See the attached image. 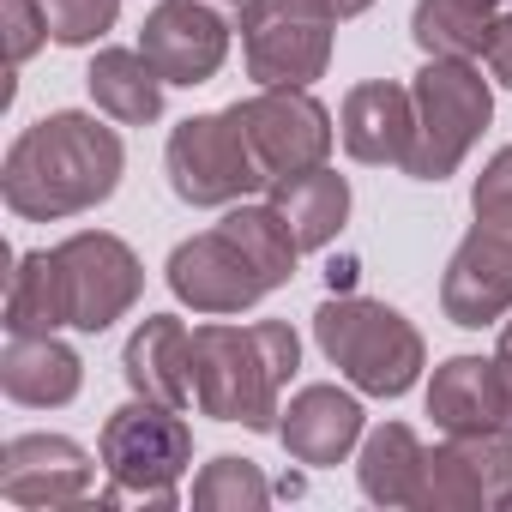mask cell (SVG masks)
Masks as SVG:
<instances>
[{"label":"cell","mask_w":512,"mask_h":512,"mask_svg":"<svg viewBox=\"0 0 512 512\" xmlns=\"http://www.w3.org/2000/svg\"><path fill=\"white\" fill-rule=\"evenodd\" d=\"M121 169H127V151L115 127L79 109H55L13 139L0 193H7V211L25 223H61V217L97 211L121 187Z\"/></svg>","instance_id":"cell-1"},{"label":"cell","mask_w":512,"mask_h":512,"mask_svg":"<svg viewBox=\"0 0 512 512\" xmlns=\"http://www.w3.org/2000/svg\"><path fill=\"white\" fill-rule=\"evenodd\" d=\"M296 368H302V338L290 320L193 326V404L217 422H241L247 434H278L284 386Z\"/></svg>","instance_id":"cell-2"},{"label":"cell","mask_w":512,"mask_h":512,"mask_svg":"<svg viewBox=\"0 0 512 512\" xmlns=\"http://www.w3.org/2000/svg\"><path fill=\"white\" fill-rule=\"evenodd\" d=\"M314 344L368 398H404L428 368L422 332L374 296H326L314 308Z\"/></svg>","instance_id":"cell-3"},{"label":"cell","mask_w":512,"mask_h":512,"mask_svg":"<svg viewBox=\"0 0 512 512\" xmlns=\"http://www.w3.org/2000/svg\"><path fill=\"white\" fill-rule=\"evenodd\" d=\"M410 97H416V145H410L404 175L410 181H446L470 157V145L482 139V127L494 115V91H488L476 61L440 55L416 73Z\"/></svg>","instance_id":"cell-4"},{"label":"cell","mask_w":512,"mask_h":512,"mask_svg":"<svg viewBox=\"0 0 512 512\" xmlns=\"http://www.w3.org/2000/svg\"><path fill=\"white\" fill-rule=\"evenodd\" d=\"M97 458H103L115 494L175 506V488H181V476L193 464V428L181 422L175 404L133 398V404L109 410V422L97 434Z\"/></svg>","instance_id":"cell-5"},{"label":"cell","mask_w":512,"mask_h":512,"mask_svg":"<svg viewBox=\"0 0 512 512\" xmlns=\"http://www.w3.org/2000/svg\"><path fill=\"white\" fill-rule=\"evenodd\" d=\"M163 169H169V187L181 205H241L247 193L272 187L235 103L211 109V115H187L163 145Z\"/></svg>","instance_id":"cell-6"},{"label":"cell","mask_w":512,"mask_h":512,"mask_svg":"<svg viewBox=\"0 0 512 512\" xmlns=\"http://www.w3.org/2000/svg\"><path fill=\"white\" fill-rule=\"evenodd\" d=\"M241 55H247V79L260 91L296 85L308 91L326 61H332V31L338 13L326 0H247L241 13Z\"/></svg>","instance_id":"cell-7"},{"label":"cell","mask_w":512,"mask_h":512,"mask_svg":"<svg viewBox=\"0 0 512 512\" xmlns=\"http://www.w3.org/2000/svg\"><path fill=\"white\" fill-rule=\"evenodd\" d=\"M49 260H55L61 314H67L73 332H109L145 290L139 253L109 229H79V235L55 241Z\"/></svg>","instance_id":"cell-8"},{"label":"cell","mask_w":512,"mask_h":512,"mask_svg":"<svg viewBox=\"0 0 512 512\" xmlns=\"http://www.w3.org/2000/svg\"><path fill=\"white\" fill-rule=\"evenodd\" d=\"M175 302H187L193 314H247L253 302H266L278 284L247 260V247L217 223L205 235H187L175 241L169 253V266H163Z\"/></svg>","instance_id":"cell-9"},{"label":"cell","mask_w":512,"mask_h":512,"mask_svg":"<svg viewBox=\"0 0 512 512\" xmlns=\"http://www.w3.org/2000/svg\"><path fill=\"white\" fill-rule=\"evenodd\" d=\"M253 151H260V169L272 181H290V175H308L332 157V115L320 97L296 91V85H278V91H253L235 103Z\"/></svg>","instance_id":"cell-10"},{"label":"cell","mask_w":512,"mask_h":512,"mask_svg":"<svg viewBox=\"0 0 512 512\" xmlns=\"http://www.w3.org/2000/svg\"><path fill=\"white\" fill-rule=\"evenodd\" d=\"M229 31L235 19L211 0H157L139 25V49L163 73V85H205L229 61Z\"/></svg>","instance_id":"cell-11"},{"label":"cell","mask_w":512,"mask_h":512,"mask_svg":"<svg viewBox=\"0 0 512 512\" xmlns=\"http://www.w3.org/2000/svg\"><path fill=\"white\" fill-rule=\"evenodd\" d=\"M91 452L67 434H13L0 446V500L43 512V506H79L91 500Z\"/></svg>","instance_id":"cell-12"},{"label":"cell","mask_w":512,"mask_h":512,"mask_svg":"<svg viewBox=\"0 0 512 512\" xmlns=\"http://www.w3.org/2000/svg\"><path fill=\"white\" fill-rule=\"evenodd\" d=\"M440 308L452 326H494L512 314V235L476 223L446 260V278H440Z\"/></svg>","instance_id":"cell-13"},{"label":"cell","mask_w":512,"mask_h":512,"mask_svg":"<svg viewBox=\"0 0 512 512\" xmlns=\"http://www.w3.org/2000/svg\"><path fill=\"white\" fill-rule=\"evenodd\" d=\"M338 139L368 169H386V163L404 169L410 145H416V97H410V85H398V79L350 85L344 115H338Z\"/></svg>","instance_id":"cell-14"},{"label":"cell","mask_w":512,"mask_h":512,"mask_svg":"<svg viewBox=\"0 0 512 512\" xmlns=\"http://www.w3.org/2000/svg\"><path fill=\"white\" fill-rule=\"evenodd\" d=\"M512 488V434H446L428 452V500L422 506H500Z\"/></svg>","instance_id":"cell-15"},{"label":"cell","mask_w":512,"mask_h":512,"mask_svg":"<svg viewBox=\"0 0 512 512\" xmlns=\"http://www.w3.org/2000/svg\"><path fill=\"white\" fill-rule=\"evenodd\" d=\"M278 440L296 464H344L356 446H362V404L356 392H338V386H302L284 416H278Z\"/></svg>","instance_id":"cell-16"},{"label":"cell","mask_w":512,"mask_h":512,"mask_svg":"<svg viewBox=\"0 0 512 512\" xmlns=\"http://www.w3.org/2000/svg\"><path fill=\"white\" fill-rule=\"evenodd\" d=\"M121 374L133 386V398H157V404L187 410L193 404V332L175 314H145L121 350Z\"/></svg>","instance_id":"cell-17"},{"label":"cell","mask_w":512,"mask_h":512,"mask_svg":"<svg viewBox=\"0 0 512 512\" xmlns=\"http://www.w3.org/2000/svg\"><path fill=\"white\" fill-rule=\"evenodd\" d=\"M85 386V362L73 344H61L55 332H19L7 338V356H0V392L25 410H61L73 404Z\"/></svg>","instance_id":"cell-18"},{"label":"cell","mask_w":512,"mask_h":512,"mask_svg":"<svg viewBox=\"0 0 512 512\" xmlns=\"http://www.w3.org/2000/svg\"><path fill=\"white\" fill-rule=\"evenodd\" d=\"M428 416L440 434H506V398H500V362L494 356H452L428 380Z\"/></svg>","instance_id":"cell-19"},{"label":"cell","mask_w":512,"mask_h":512,"mask_svg":"<svg viewBox=\"0 0 512 512\" xmlns=\"http://www.w3.org/2000/svg\"><path fill=\"white\" fill-rule=\"evenodd\" d=\"M356 482L380 506H422L428 500V446H422V434L410 422H380L362 440Z\"/></svg>","instance_id":"cell-20"},{"label":"cell","mask_w":512,"mask_h":512,"mask_svg":"<svg viewBox=\"0 0 512 512\" xmlns=\"http://www.w3.org/2000/svg\"><path fill=\"white\" fill-rule=\"evenodd\" d=\"M272 205L278 217L290 223L296 247L302 253H320L338 241V229L350 223V181L338 169H308V175H290V181H272Z\"/></svg>","instance_id":"cell-21"},{"label":"cell","mask_w":512,"mask_h":512,"mask_svg":"<svg viewBox=\"0 0 512 512\" xmlns=\"http://www.w3.org/2000/svg\"><path fill=\"white\" fill-rule=\"evenodd\" d=\"M85 85L115 127H151L163 115V73L145 61V49H97Z\"/></svg>","instance_id":"cell-22"},{"label":"cell","mask_w":512,"mask_h":512,"mask_svg":"<svg viewBox=\"0 0 512 512\" xmlns=\"http://www.w3.org/2000/svg\"><path fill=\"white\" fill-rule=\"evenodd\" d=\"M506 13V0H416V13H410V37L428 61L452 55V61H476L494 37Z\"/></svg>","instance_id":"cell-23"},{"label":"cell","mask_w":512,"mask_h":512,"mask_svg":"<svg viewBox=\"0 0 512 512\" xmlns=\"http://www.w3.org/2000/svg\"><path fill=\"white\" fill-rule=\"evenodd\" d=\"M223 229H229V235L247 247V260L260 266V272H266L278 290L296 278V260H302V247H296L290 223L278 217V205H247V199H241V205H229V211H223Z\"/></svg>","instance_id":"cell-24"},{"label":"cell","mask_w":512,"mask_h":512,"mask_svg":"<svg viewBox=\"0 0 512 512\" xmlns=\"http://www.w3.org/2000/svg\"><path fill=\"white\" fill-rule=\"evenodd\" d=\"M61 290H55V260L49 247L43 253H19V266L7 278V338L19 332H61Z\"/></svg>","instance_id":"cell-25"},{"label":"cell","mask_w":512,"mask_h":512,"mask_svg":"<svg viewBox=\"0 0 512 512\" xmlns=\"http://www.w3.org/2000/svg\"><path fill=\"white\" fill-rule=\"evenodd\" d=\"M272 500V482L253 458H235V452H217L199 476H193V506L205 512H260Z\"/></svg>","instance_id":"cell-26"},{"label":"cell","mask_w":512,"mask_h":512,"mask_svg":"<svg viewBox=\"0 0 512 512\" xmlns=\"http://www.w3.org/2000/svg\"><path fill=\"white\" fill-rule=\"evenodd\" d=\"M43 19H49V37L61 49H85V43L115 31L121 0H43Z\"/></svg>","instance_id":"cell-27"},{"label":"cell","mask_w":512,"mask_h":512,"mask_svg":"<svg viewBox=\"0 0 512 512\" xmlns=\"http://www.w3.org/2000/svg\"><path fill=\"white\" fill-rule=\"evenodd\" d=\"M470 211H476V223L512 235V145H500V151L482 163V175H476V187H470Z\"/></svg>","instance_id":"cell-28"},{"label":"cell","mask_w":512,"mask_h":512,"mask_svg":"<svg viewBox=\"0 0 512 512\" xmlns=\"http://www.w3.org/2000/svg\"><path fill=\"white\" fill-rule=\"evenodd\" d=\"M43 43H55L49 19H43V0H7V67L19 73Z\"/></svg>","instance_id":"cell-29"},{"label":"cell","mask_w":512,"mask_h":512,"mask_svg":"<svg viewBox=\"0 0 512 512\" xmlns=\"http://www.w3.org/2000/svg\"><path fill=\"white\" fill-rule=\"evenodd\" d=\"M482 61H488V73L512 91V7L500 13V25H494V37H488V49H482Z\"/></svg>","instance_id":"cell-30"},{"label":"cell","mask_w":512,"mask_h":512,"mask_svg":"<svg viewBox=\"0 0 512 512\" xmlns=\"http://www.w3.org/2000/svg\"><path fill=\"white\" fill-rule=\"evenodd\" d=\"M494 362H500V398H506V434H512V356L494 350Z\"/></svg>","instance_id":"cell-31"},{"label":"cell","mask_w":512,"mask_h":512,"mask_svg":"<svg viewBox=\"0 0 512 512\" xmlns=\"http://www.w3.org/2000/svg\"><path fill=\"white\" fill-rule=\"evenodd\" d=\"M326 7H332L338 19H356V13H368V7H374V0H326Z\"/></svg>","instance_id":"cell-32"},{"label":"cell","mask_w":512,"mask_h":512,"mask_svg":"<svg viewBox=\"0 0 512 512\" xmlns=\"http://www.w3.org/2000/svg\"><path fill=\"white\" fill-rule=\"evenodd\" d=\"M211 7H217V13H229V19L241 25V13H247V0H211Z\"/></svg>","instance_id":"cell-33"},{"label":"cell","mask_w":512,"mask_h":512,"mask_svg":"<svg viewBox=\"0 0 512 512\" xmlns=\"http://www.w3.org/2000/svg\"><path fill=\"white\" fill-rule=\"evenodd\" d=\"M500 350L512 356V320H500Z\"/></svg>","instance_id":"cell-34"},{"label":"cell","mask_w":512,"mask_h":512,"mask_svg":"<svg viewBox=\"0 0 512 512\" xmlns=\"http://www.w3.org/2000/svg\"><path fill=\"white\" fill-rule=\"evenodd\" d=\"M506 7H512V0H506Z\"/></svg>","instance_id":"cell-35"}]
</instances>
